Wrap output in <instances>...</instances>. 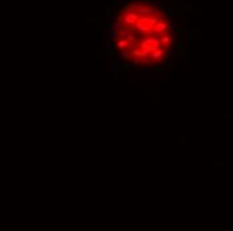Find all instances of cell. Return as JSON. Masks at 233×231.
<instances>
[{
  "mask_svg": "<svg viewBox=\"0 0 233 231\" xmlns=\"http://www.w3.org/2000/svg\"><path fill=\"white\" fill-rule=\"evenodd\" d=\"M139 13L137 12L135 9H129V11H121L118 16V20L122 22V24L125 27H133L135 24V22L139 19Z\"/></svg>",
  "mask_w": 233,
  "mask_h": 231,
  "instance_id": "cell-1",
  "label": "cell"
},
{
  "mask_svg": "<svg viewBox=\"0 0 233 231\" xmlns=\"http://www.w3.org/2000/svg\"><path fill=\"white\" fill-rule=\"evenodd\" d=\"M149 56L150 57L147 59L149 63H159V61L163 60V57L166 56V51L163 48H158V50H154Z\"/></svg>",
  "mask_w": 233,
  "mask_h": 231,
  "instance_id": "cell-2",
  "label": "cell"
},
{
  "mask_svg": "<svg viewBox=\"0 0 233 231\" xmlns=\"http://www.w3.org/2000/svg\"><path fill=\"white\" fill-rule=\"evenodd\" d=\"M151 34H154V35H157V36H162L163 34H167V23L165 22L163 19H161V20L155 24V27H153Z\"/></svg>",
  "mask_w": 233,
  "mask_h": 231,
  "instance_id": "cell-3",
  "label": "cell"
},
{
  "mask_svg": "<svg viewBox=\"0 0 233 231\" xmlns=\"http://www.w3.org/2000/svg\"><path fill=\"white\" fill-rule=\"evenodd\" d=\"M117 47H118L121 51L129 50V47H130V42H129L127 39H125L123 36H121V38H118V40H117Z\"/></svg>",
  "mask_w": 233,
  "mask_h": 231,
  "instance_id": "cell-4",
  "label": "cell"
},
{
  "mask_svg": "<svg viewBox=\"0 0 233 231\" xmlns=\"http://www.w3.org/2000/svg\"><path fill=\"white\" fill-rule=\"evenodd\" d=\"M137 12L139 13L141 16H153L154 13H155V11H154L153 8H147V7H142V8L139 9H137Z\"/></svg>",
  "mask_w": 233,
  "mask_h": 231,
  "instance_id": "cell-5",
  "label": "cell"
},
{
  "mask_svg": "<svg viewBox=\"0 0 233 231\" xmlns=\"http://www.w3.org/2000/svg\"><path fill=\"white\" fill-rule=\"evenodd\" d=\"M159 39H161V43H162L163 46H170V44L174 42V38H173V35H170V34H163Z\"/></svg>",
  "mask_w": 233,
  "mask_h": 231,
  "instance_id": "cell-6",
  "label": "cell"
},
{
  "mask_svg": "<svg viewBox=\"0 0 233 231\" xmlns=\"http://www.w3.org/2000/svg\"><path fill=\"white\" fill-rule=\"evenodd\" d=\"M142 7H145V4L143 3H137V4H131V9H139V8H142Z\"/></svg>",
  "mask_w": 233,
  "mask_h": 231,
  "instance_id": "cell-7",
  "label": "cell"
},
{
  "mask_svg": "<svg viewBox=\"0 0 233 231\" xmlns=\"http://www.w3.org/2000/svg\"><path fill=\"white\" fill-rule=\"evenodd\" d=\"M119 32H121V31L114 30V31H113V32L110 34V36H111V38H114V39H115V38H121V36H119Z\"/></svg>",
  "mask_w": 233,
  "mask_h": 231,
  "instance_id": "cell-8",
  "label": "cell"
}]
</instances>
